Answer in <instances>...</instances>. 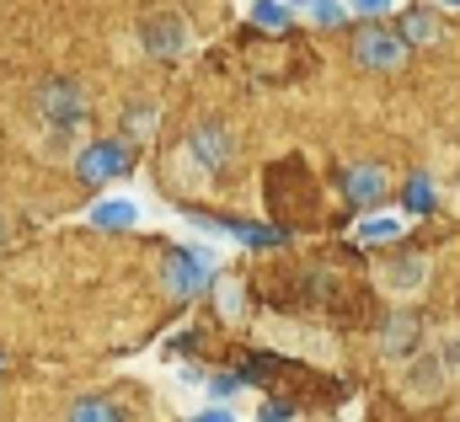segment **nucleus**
<instances>
[{"label":"nucleus","instance_id":"f257e3e1","mask_svg":"<svg viewBox=\"0 0 460 422\" xmlns=\"http://www.w3.org/2000/svg\"><path fill=\"white\" fill-rule=\"evenodd\" d=\"M134 38L150 59H182L193 48V27L177 5H150L139 22H134Z\"/></svg>","mask_w":460,"mask_h":422},{"label":"nucleus","instance_id":"f03ea898","mask_svg":"<svg viewBox=\"0 0 460 422\" xmlns=\"http://www.w3.org/2000/svg\"><path fill=\"white\" fill-rule=\"evenodd\" d=\"M86 112H92V92H86V81H75V75H59V81H49L43 92H38V128H54V123H86Z\"/></svg>","mask_w":460,"mask_h":422},{"label":"nucleus","instance_id":"412c9836","mask_svg":"<svg viewBox=\"0 0 460 422\" xmlns=\"http://www.w3.org/2000/svg\"><path fill=\"white\" fill-rule=\"evenodd\" d=\"M396 0H348V11H358V16H385Z\"/></svg>","mask_w":460,"mask_h":422},{"label":"nucleus","instance_id":"ddd939ff","mask_svg":"<svg viewBox=\"0 0 460 422\" xmlns=\"http://www.w3.org/2000/svg\"><path fill=\"white\" fill-rule=\"evenodd\" d=\"M402 43H439V16L434 11H407L402 16Z\"/></svg>","mask_w":460,"mask_h":422},{"label":"nucleus","instance_id":"20e7f679","mask_svg":"<svg viewBox=\"0 0 460 422\" xmlns=\"http://www.w3.org/2000/svg\"><path fill=\"white\" fill-rule=\"evenodd\" d=\"M445 369H439V358H434V347L429 353H418V358H407L402 364V374H396V391L412 401V407H429V401H439L445 396Z\"/></svg>","mask_w":460,"mask_h":422},{"label":"nucleus","instance_id":"2eb2a0df","mask_svg":"<svg viewBox=\"0 0 460 422\" xmlns=\"http://www.w3.org/2000/svg\"><path fill=\"white\" fill-rule=\"evenodd\" d=\"M434 358H439L445 380H460V326H450V331L434 337Z\"/></svg>","mask_w":460,"mask_h":422},{"label":"nucleus","instance_id":"f3484780","mask_svg":"<svg viewBox=\"0 0 460 422\" xmlns=\"http://www.w3.org/2000/svg\"><path fill=\"white\" fill-rule=\"evenodd\" d=\"M252 22H257V27H273V32H279V27H289V11H284L279 0H252Z\"/></svg>","mask_w":460,"mask_h":422},{"label":"nucleus","instance_id":"9d476101","mask_svg":"<svg viewBox=\"0 0 460 422\" xmlns=\"http://www.w3.org/2000/svg\"><path fill=\"white\" fill-rule=\"evenodd\" d=\"M343 188H348V198H353L358 209H375V204L391 193V177H385V166H375V161H358V166L343 177Z\"/></svg>","mask_w":460,"mask_h":422},{"label":"nucleus","instance_id":"aec40b11","mask_svg":"<svg viewBox=\"0 0 460 422\" xmlns=\"http://www.w3.org/2000/svg\"><path fill=\"white\" fill-rule=\"evenodd\" d=\"M220 311H226L230 321L241 316V284H235V278H226V284H220Z\"/></svg>","mask_w":460,"mask_h":422},{"label":"nucleus","instance_id":"4be33fe9","mask_svg":"<svg viewBox=\"0 0 460 422\" xmlns=\"http://www.w3.org/2000/svg\"><path fill=\"white\" fill-rule=\"evenodd\" d=\"M193 422H235V418H230L226 407H209V412H199V418H193Z\"/></svg>","mask_w":460,"mask_h":422},{"label":"nucleus","instance_id":"393cba45","mask_svg":"<svg viewBox=\"0 0 460 422\" xmlns=\"http://www.w3.org/2000/svg\"><path fill=\"white\" fill-rule=\"evenodd\" d=\"M450 5H460V0H450Z\"/></svg>","mask_w":460,"mask_h":422},{"label":"nucleus","instance_id":"4468645a","mask_svg":"<svg viewBox=\"0 0 460 422\" xmlns=\"http://www.w3.org/2000/svg\"><path fill=\"white\" fill-rule=\"evenodd\" d=\"M70 422H128V418H123V407L102 401V396H81V401L70 407Z\"/></svg>","mask_w":460,"mask_h":422},{"label":"nucleus","instance_id":"f8f14e48","mask_svg":"<svg viewBox=\"0 0 460 422\" xmlns=\"http://www.w3.org/2000/svg\"><path fill=\"white\" fill-rule=\"evenodd\" d=\"M92 224H102V230H128V224H139V204L134 198H102L97 209H92Z\"/></svg>","mask_w":460,"mask_h":422},{"label":"nucleus","instance_id":"1a4fd4ad","mask_svg":"<svg viewBox=\"0 0 460 422\" xmlns=\"http://www.w3.org/2000/svg\"><path fill=\"white\" fill-rule=\"evenodd\" d=\"M81 150H86V123H54V128H38V155H49V161H81Z\"/></svg>","mask_w":460,"mask_h":422},{"label":"nucleus","instance_id":"6ab92c4d","mask_svg":"<svg viewBox=\"0 0 460 422\" xmlns=\"http://www.w3.org/2000/svg\"><path fill=\"white\" fill-rule=\"evenodd\" d=\"M407 209H418V214L434 209V182H429V177H412V182H407Z\"/></svg>","mask_w":460,"mask_h":422},{"label":"nucleus","instance_id":"b1692460","mask_svg":"<svg viewBox=\"0 0 460 422\" xmlns=\"http://www.w3.org/2000/svg\"><path fill=\"white\" fill-rule=\"evenodd\" d=\"M5 235H11V224H5V214H0V241H5Z\"/></svg>","mask_w":460,"mask_h":422},{"label":"nucleus","instance_id":"dca6fc26","mask_svg":"<svg viewBox=\"0 0 460 422\" xmlns=\"http://www.w3.org/2000/svg\"><path fill=\"white\" fill-rule=\"evenodd\" d=\"M353 235H358V241H396V235H402V219H391V214H375V219H364Z\"/></svg>","mask_w":460,"mask_h":422},{"label":"nucleus","instance_id":"7ed1b4c3","mask_svg":"<svg viewBox=\"0 0 460 422\" xmlns=\"http://www.w3.org/2000/svg\"><path fill=\"white\" fill-rule=\"evenodd\" d=\"M380 289L396 300V305H407V300H418L423 289H429V278H434V262L423 257V251H396V257H385L380 262Z\"/></svg>","mask_w":460,"mask_h":422},{"label":"nucleus","instance_id":"9b49d317","mask_svg":"<svg viewBox=\"0 0 460 422\" xmlns=\"http://www.w3.org/2000/svg\"><path fill=\"white\" fill-rule=\"evenodd\" d=\"M155 118H161V102H155V97H139V102H128V107H123V118H118V123H123V134H118V139H123V145H139V139H150V134H155Z\"/></svg>","mask_w":460,"mask_h":422},{"label":"nucleus","instance_id":"423d86ee","mask_svg":"<svg viewBox=\"0 0 460 422\" xmlns=\"http://www.w3.org/2000/svg\"><path fill=\"white\" fill-rule=\"evenodd\" d=\"M423 353V321L412 311H391V321L380 326V358L385 364H407Z\"/></svg>","mask_w":460,"mask_h":422},{"label":"nucleus","instance_id":"5701e85b","mask_svg":"<svg viewBox=\"0 0 460 422\" xmlns=\"http://www.w3.org/2000/svg\"><path fill=\"white\" fill-rule=\"evenodd\" d=\"M235 385H241V380H235V374H215V396H230V391H235Z\"/></svg>","mask_w":460,"mask_h":422},{"label":"nucleus","instance_id":"0eeeda50","mask_svg":"<svg viewBox=\"0 0 460 422\" xmlns=\"http://www.w3.org/2000/svg\"><path fill=\"white\" fill-rule=\"evenodd\" d=\"M188 155L215 177V171H226L230 161H235V139H230L226 123H199V128L188 134Z\"/></svg>","mask_w":460,"mask_h":422},{"label":"nucleus","instance_id":"39448f33","mask_svg":"<svg viewBox=\"0 0 460 422\" xmlns=\"http://www.w3.org/2000/svg\"><path fill=\"white\" fill-rule=\"evenodd\" d=\"M353 59H358L364 70H380V75H391V70H402V65H407V43H402V32L364 27V32L353 38Z\"/></svg>","mask_w":460,"mask_h":422},{"label":"nucleus","instance_id":"a211bd4d","mask_svg":"<svg viewBox=\"0 0 460 422\" xmlns=\"http://www.w3.org/2000/svg\"><path fill=\"white\" fill-rule=\"evenodd\" d=\"M305 5H311V22H316V27H338L348 16L343 0H305Z\"/></svg>","mask_w":460,"mask_h":422},{"label":"nucleus","instance_id":"6e6552de","mask_svg":"<svg viewBox=\"0 0 460 422\" xmlns=\"http://www.w3.org/2000/svg\"><path fill=\"white\" fill-rule=\"evenodd\" d=\"M75 171H81L86 182H113V177L128 171V145H123V139L86 145V150H81V161H75Z\"/></svg>","mask_w":460,"mask_h":422}]
</instances>
